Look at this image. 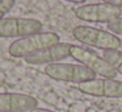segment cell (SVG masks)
Instances as JSON below:
<instances>
[{"label":"cell","mask_w":122,"mask_h":112,"mask_svg":"<svg viewBox=\"0 0 122 112\" xmlns=\"http://www.w3.org/2000/svg\"><path fill=\"white\" fill-rule=\"evenodd\" d=\"M122 9L109 4L108 1L102 3L83 4L75 8V16L83 21L88 22H109L117 19H121Z\"/></svg>","instance_id":"4"},{"label":"cell","mask_w":122,"mask_h":112,"mask_svg":"<svg viewBox=\"0 0 122 112\" xmlns=\"http://www.w3.org/2000/svg\"><path fill=\"white\" fill-rule=\"evenodd\" d=\"M106 28H108V30L110 33H113V34H116V36L121 34L122 36V17L109 22V24H106Z\"/></svg>","instance_id":"11"},{"label":"cell","mask_w":122,"mask_h":112,"mask_svg":"<svg viewBox=\"0 0 122 112\" xmlns=\"http://www.w3.org/2000/svg\"><path fill=\"white\" fill-rule=\"evenodd\" d=\"M37 99L30 95L17 92H3L0 95L1 112H32L37 108Z\"/></svg>","instance_id":"9"},{"label":"cell","mask_w":122,"mask_h":112,"mask_svg":"<svg viewBox=\"0 0 122 112\" xmlns=\"http://www.w3.org/2000/svg\"><path fill=\"white\" fill-rule=\"evenodd\" d=\"M72 36L76 41L87 46H92L101 50H118L121 48V40L109 30L88 25H77L72 30Z\"/></svg>","instance_id":"1"},{"label":"cell","mask_w":122,"mask_h":112,"mask_svg":"<svg viewBox=\"0 0 122 112\" xmlns=\"http://www.w3.org/2000/svg\"><path fill=\"white\" fill-rule=\"evenodd\" d=\"M32 112H54V111H50V109H45V108H36V109H33Z\"/></svg>","instance_id":"14"},{"label":"cell","mask_w":122,"mask_h":112,"mask_svg":"<svg viewBox=\"0 0 122 112\" xmlns=\"http://www.w3.org/2000/svg\"><path fill=\"white\" fill-rule=\"evenodd\" d=\"M15 6V0H3L1 3H0V16L1 19H4L7 12H9Z\"/></svg>","instance_id":"12"},{"label":"cell","mask_w":122,"mask_h":112,"mask_svg":"<svg viewBox=\"0 0 122 112\" xmlns=\"http://www.w3.org/2000/svg\"><path fill=\"white\" fill-rule=\"evenodd\" d=\"M72 44L68 42H59L55 45H51L42 50L33 53L30 56L25 57V62L29 65H42V63H58L61 59L71 57Z\"/></svg>","instance_id":"8"},{"label":"cell","mask_w":122,"mask_h":112,"mask_svg":"<svg viewBox=\"0 0 122 112\" xmlns=\"http://www.w3.org/2000/svg\"><path fill=\"white\" fill-rule=\"evenodd\" d=\"M42 22L26 17H4L0 20V36L3 38H24L42 32Z\"/></svg>","instance_id":"5"},{"label":"cell","mask_w":122,"mask_h":112,"mask_svg":"<svg viewBox=\"0 0 122 112\" xmlns=\"http://www.w3.org/2000/svg\"><path fill=\"white\" fill-rule=\"evenodd\" d=\"M59 36L53 32H41L24 38H17L9 45L8 53L16 58H25L33 53L49 48L51 45L59 44Z\"/></svg>","instance_id":"2"},{"label":"cell","mask_w":122,"mask_h":112,"mask_svg":"<svg viewBox=\"0 0 122 112\" xmlns=\"http://www.w3.org/2000/svg\"><path fill=\"white\" fill-rule=\"evenodd\" d=\"M77 90L91 96L101 98H122V82L117 79L101 78L77 86Z\"/></svg>","instance_id":"7"},{"label":"cell","mask_w":122,"mask_h":112,"mask_svg":"<svg viewBox=\"0 0 122 112\" xmlns=\"http://www.w3.org/2000/svg\"><path fill=\"white\" fill-rule=\"evenodd\" d=\"M105 1H108L109 4H112V6H114V7L122 8V0H105Z\"/></svg>","instance_id":"13"},{"label":"cell","mask_w":122,"mask_h":112,"mask_svg":"<svg viewBox=\"0 0 122 112\" xmlns=\"http://www.w3.org/2000/svg\"><path fill=\"white\" fill-rule=\"evenodd\" d=\"M45 74L49 78L58 82L76 83L77 86L81 83H87L96 79V74L87 69L83 65L74 63H51L45 67Z\"/></svg>","instance_id":"3"},{"label":"cell","mask_w":122,"mask_h":112,"mask_svg":"<svg viewBox=\"0 0 122 112\" xmlns=\"http://www.w3.org/2000/svg\"><path fill=\"white\" fill-rule=\"evenodd\" d=\"M102 57L112 67L117 71V74L122 75V51L121 50H105Z\"/></svg>","instance_id":"10"},{"label":"cell","mask_w":122,"mask_h":112,"mask_svg":"<svg viewBox=\"0 0 122 112\" xmlns=\"http://www.w3.org/2000/svg\"><path fill=\"white\" fill-rule=\"evenodd\" d=\"M71 57L74 59H76L80 65H83L87 69H89L91 71H93L96 75L108 78V79H116L117 71L104 59V57H100L97 53H95L91 49L72 45Z\"/></svg>","instance_id":"6"}]
</instances>
